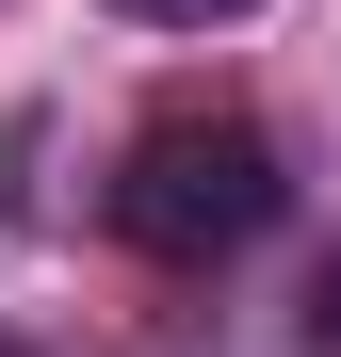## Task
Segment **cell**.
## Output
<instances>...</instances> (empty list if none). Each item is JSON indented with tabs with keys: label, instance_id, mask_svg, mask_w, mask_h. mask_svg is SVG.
<instances>
[{
	"label": "cell",
	"instance_id": "1",
	"mask_svg": "<svg viewBox=\"0 0 341 357\" xmlns=\"http://www.w3.org/2000/svg\"><path fill=\"white\" fill-rule=\"evenodd\" d=\"M114 244H146V260H227V244H260L276 211H293V162H276V130H244V114H162V130L114 162Z\"/></svg>",
	"mask_w": 341,
	"mask_h": 357
},
{
	"label": "cell",
	"instance_id": "2",
	"mask_svg": "<svg viewBox=\"0 0 341 357\" xmlns=\"http://www.w3.org/2000/svg\"><path fill=\"white\" fill-rule=\"evenodd\" d=\"M114 17H146V33H227V17H260V0H114Z\"/></svg>",
	"mask_w": 341,
	"mask_h": 357
},
{
	"label": "cell",
	"instance_id": "4",
	"mask_svg": "<svg viewBox=\"0 0 341 357\" xmlns=\"http://www.w3.org/2000/svg\"><path fill=\"white\" fill-rule=\"evenodd\" d=\"M0 357H17V341H0Z\"/></svg>",
	"mask_w": 341,
	"mask_h": 357
},
{
	"label": "cell",
	"instance_id": "3",
	"mask_svg": "<svg viewBox=\"0 0 341 357\" xmlns=\"http://www.w3.org/2000/svg\"><path fill=\"white\" fill-rule=\"evenodd\" d=\"M309 341H325V357H341V260H325V276H309Z\"/></svg>",
	"mask_w": 341,
	"mask_h": 357
}]
</instances>
